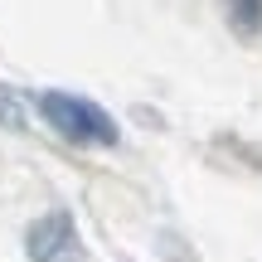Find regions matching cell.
I'll list each match as a JSON object with an SVG mask.
<instances>
[{"label": "cell", "mask_w": 262, "mask_h": 262, "mask_svg": "<svg viewBox=\"0 0 262 262\" xmlns=\"http://www.w3.org/2000/svg\"><path fill=\"white\" fill-rule=\"evenodd\" d=\"M34 112L63 141H73V146L112 150L117 141H122V126L112 122L107 107H97L93 97H83V93H68V88H44V93H34Z\"/></svg>", "instance_id": "cell-1"}, {"label": "cell", "mask_w": 262, "mask_h": 262, "mask_svg": "<svg viewBox=\"0 0 262 262\" xmlns=\"http://www.w3.org/2000/svg\"><path fill=\"white\" fill-rule=\"evenodd\" d=\"M29 262H83V243H78V224L68 209H49L44 219H34L25 233Z\"/></svg>", "instance_id": "cell-2"}, {"label": "cell", "mask_w": 262, "mask_h": 262, "mask_svg": "<svg viewBox=\"0 0 262 262\" xmlns=\"http://www.w3.org/2000/svg\"><path fill=\"white\" fill-rule=\"evenodd\" d=\"M0 122H5L10 131L25 126V117H19V102H15V93H10V88H0Z\"/></svg>", "instance_id": "cell-3"}]
</instances>
